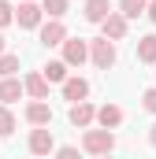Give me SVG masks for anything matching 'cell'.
Masks as SVG:
<instances>
[{
	"mask_svg": "<svg viewBox=\"0 0 156 159\" xmlns=\"http://www.w3.org/2000/svg\"><path fill=\"white\" fill-rule=\"evenodd\" d=\"M82 148L89 152V156H112V148H115V133L112 129H85L82 133Z\"/></svg>",
	"mask_w": 156,
	"mask_h": 159,
	"instance_id": "obj_1",
	"label": "cell"
},
{
	"mask_svg": "<svg viewBox=\"0 0 156 159\" xmlns=\"http://www.w3.org/2000/svg\"><path fill=\"white\" fill-rule=\"evenodd\" d=\"M89 59H93V67H97V70L115 67V41H108V37L89 41Z\"/></svg>",
	"mask_w": 156,
	"mask_h": 159,
	"instance_id": "obj_2",
	"label": "cell"
},
{
	"mask_svg": "<svg viewBox=\"0 0 156 159\" xmlns=\"http://www.w3.org/2000/svg\"><path fill=\"white\" fill-rule=\"evenodd\" d=\"M41 4L34 0H19V7H15V22H19V30H37L41 26Z\"/></svg>",
	"mask_w": 156,
	"mask_h": 159,
	"instance_id": "obj_3",
	"label": "cell"
},
{
	"mask_svg": "<svg viewBox=\"0 0 156 159\" xmlns=\"http://www.w3.org/2000/svg\"><path fill=\"white\" fill-rule=\"evenodd\" d=\"M89 59V41H82V37H67L63 41V63L67 67H82Z\"/></svg>",
	"mask_w": 156,
	"mask_h": 159,
	"instance_id": "obj_4",
	"label": "cell"
},
{
	"mask_svg": "<svg viewBox=\"0 0 156 159\" xmlns=\"http://www.w3.org/2000/svg\"><path fill=\"white\" fill-rule=\"evenodd\" d=\"M67 122H71L75 129H89V126L97 122V107H93L89 100H82V104H71V111H67Z\"/></svg>",
	"mask_w": 156,
	"mask_h": 159,
	"instance_id": "obj_5",
	"label": "cell"
},
{
	"mask_svg": "<svg viewBox=\"0 0 156 159\" xmlns=\"http://www.w3.org/2000/svg\"><path fill=\"white\" fill-rule=\"evenodd\" d=\"M30 152H34V156H48V152H56V137H52L48 126L30 129Z\"/></svg>",
	"mask_w": 156,
	"mask_h": 159,
	"instance_id": "obj_6",
	"label": "cell"
},
{
	"mask_svg": "<svg viewBox=\"0 0 156 159\" xmlns=\"http://www.w3.org/2000/svg\"><path fill=\"white\" fill-rule=\"evenodd\" d=\"M63 41H67L63 19H48V22L41 26V44H45V48H56V44H63Z\"/></svg>",
	"mask_w": 156,
	"mask_h": 159,
	"instance_id": "obj_7",
	"label": "cell"
},
{
	"mask_svg": "<svg viewBox=\"0 0 156 159\" xmlns=\"http://www.w3.org/2000/svg\"><path fill=\"white\" fill-rule=\"evenodd\" d=\"M108 15H112V0H85V4H82V19H85V22H97V26H100Z\"/></svg>",
	"mask_w": 156,
	"mask_h": 159,
	"instance_id": "obj_8",
	"label": "cell"
},
{
	"mask_svg": "<svg viewBox=\"0 0 156 159\" xmlns=\"http://www.w3.org/2000/svg\"><path fill=\"white\" fill-rule=\"evenodd\" d=\"M100 30H104L108 41H123L126 37V15H123V11H112V15L100 22Z\"/></svg>",
	"mask_w": 156,
	"mask_h": 159,
	"instance_id": "obj_9",
	"label": "cell"
},
{
	"mask_svg": "<svg viewBox=\"0 0 156 159\" xmlns=\"http://www.w3.org/2000/svg\"><path fill=\"white\" fill-rule=\"evenodd\" d=\"M26 122H30V126H48V122H52L48 100H30V104H26Z\"/></svg>",
	"mask_w": 156,
	"mask_h": 159,
	"instance_id": "obj_10",
	"label": "cell"
},
{
	"mask_svg": "<svg viewBox=\"0 0 156 159\" xmlns=\"http://www.w3.org/2000/svg\"><path fill=\"white\" fill-rule=\"evenodd\" d=\"M123 107L119 104H104V107H97V122H100V129H119L123 126Z\"/></svg>",
	"mask_w": 156,
	"mask_h": 159,
	"instance_id": "obj_11",
	"label": "cell"
},
{
	"mask_svg": "<svg viewBox=\"0 0 156 159\" xmlns=\"http://www.w3.org/2000/svg\"><path fill=\"white\" fill-rule=\"evenodd\" d=\"M85 96H89V81L85 78H67L63 81V100H71V104H82V100H85Z\"/></svg>",
	"mask_w": 156,
	"mask_h": 159,
	"instance_id": "obj_12",
	"label": "cell"
},
{
	"mask_svg": "<svg viewBox=\"0 0 156 159\" xmlns=\"http://www.w3.org/2000/svg\"><path fill=\"white\" fill-rule=\"evenodd\" d=\"M22 85H26V93H30L34 100H48V78H45L41 70L26 74V78H22Z\"/></svg>",
	"mask_w": 156,
	"mask_h": 159,
	"instance_id": "obj_13",
	"label": "cell"
},
{
	"mask_svg": "<svg viewBox=\"0 0 156 159\" xmlns=\"http://www.w3.org/2000/svg\"><path fill=\"white\" fill-rule=\"evenodd\" d=\"M22 93H26V85L19 78H0V104H15V100H22Z\"/></svg>",
	"mask_w": 156,
	"mask_h": 159,
	"instance_id": "obj_14",
	"label": "cell"
},
{
	"mask_svg": "<svg viewBox=\"0 0 156 159\" xmlns=\"http://www.w3.org/2000/svg\"><path fill=\"white\" fill-rule=\"evenodd\" d=\"M67 70H71V67H67L63 59H48V63L41 67V74L48 78V85H52V81H60V85H63V81H67Z\"/></svg>",
	"mask_w": 156,
	"mask_h": 159,
	"instance_id": "obj_15",
	"label": "cell"
},
{
	"mask_svg": "<svg viewBox=\"0 0 156 159\" xmlns=\"http://www.w3.org/2000/svg\"><path fill=\"white\" fill-rule=\"evenodd\" d=\"M138 59L141 63H156V34L138 37Z\"/></svg>",
	"mask_w": 156,
	"mask_h": 159,
	"instance_id": "obj_16",
	"label": "cell"
},
{
	"mask_svg": "<svg viewBox=\"0 0 156 159\" xmlns=\"http://www.w3.org/2000/svg\"><path fill=\"white\" fill-rule=\"evenodd\" d=\"M119 11H123L126 19H138V15L149 11V0H119Z\"/></svg>",
	"mask_w": 156,
	"mask_h": 159,
	"instance_id": "obj_17",
	"label": "cell"
},
{
	"mask_svg": "<svg viewBox=\"0 0 156 159\" xmlns=\"http://www.w3.org/2000/svg\"><path fill=\"white\" fill-rule=\"evenodd\" d=\"M19 74V56L15 52H4L0 56V78H15Z\"/></svg>",
	"mask_w": 156,
	"mask_h": 159,
	"instance_id": "obj_18",
	"label": "cell"
},
{
	"mask_svg": "<svg viewBox=\"0 0 156 159\" xmlns=\"http://www.w3.org/2000/svg\"><path fill=\"white\" fill-rule=\"evenodd\" d=\"M41 11L48 19H63L67 15V0H41Z\"/></svg>",
	"mask_w": 156,
	"mask_h": 159,
	"instance_id": "obj_19",
	"label": "cell"
},
{
	"mask_svg": "<svg viewBox=\"0 0 156 159\" xmlns=\"http://www.w3.org/2000/svg\"><path fill=\"white\" fill-rule=\"evenodd\" d=\"M11 133H15V115L7 104H0V137H11Z\"/></svg>",
	"mask_w": 156,
	"mask_h": 159,
	"instance_id": "obj_20",
	"label": "cell"
},
{
	"mask_svg": "<svg viewBox=\"0 0 156 159\" xmlns=\"http://www.w3.org/2000/svg\"><path fill=\"white\" fill-rule=\"evenodd\" d=\"M11 22H15V7H11L7 0H0V30H4V26H11Z\"/></svg>",
	"mask_w": 156,
	"mask_h": 159,
	"instance_id": "obj_21",
	"label": "cell"
},
{
	"mask_svg": "<svg viewBox=\"0 0 156 159\" xmlns=\"http://www.w3.org/2000/svg\"><path fill=\"white\" fill-rule=\"evenodd\" d=\"M141 107H145L149 115H156V85H153V89H145V93H141Z\"/></svg>",
	"mask_w": 156,
	"mask_h": 159,
	"instance_id": "obj_22",
	"label": "cell"
},
{
	"mask_svg": "<svg viewBox=\"0 0 156 159\" xmlns=\"http://www.w3.org/2000/svg\"><path fill=\"white\" fill-rule=\"evenodd\" d=\"M56 159H78V148H71V144L67 148H56Z\"/></svg>",
	"mask_w": 156,
	"mask_h": 159,
	"instance_id": "obj_23",
	"label": "cell"
},
{
	"mask_svg": "<svg viewBox=\"0 0 156 159\" xmlns=\"http://www.w3.org/2000/svg\"><path fill=\"white\" fill-rule=\"evenodd\" d=\"M145 15H149V22L156 26V0H149V11H145Z\"/></svg>",
	"mask_w": 156,
	"mask_h": 159,
	"instance_id": "obj_24",
	"label": "cell"
},
{
	"mask_svg": "<svg viewBox=\"0 0 156 159\" xmlns=\"http://www.w3.org/2000/svg\"><path fill=\"white\" fill-rule=\"evenodd\" d=\"M149 144H153V148H156V122H153V126H149Z\"/></svg>",
	"mask_w": 156,
	"mask_h": 159,
	"instance_id": "obj_25",
	"label": "cell"
},
{
	"mask_svg": "<svg viewBox=\"0 0 156 159\" xmlns=\"http://www.w3.org/2000/svg\"><path fill=\"white\" fill-rule=\"evenodd\" d=\"M0 56H4V34H0Z\"/></svg>",
	"mask_w": 156,
	"mask_h": 159,
	"instance_id": "obj_26",
	"label": "cell"
},
{
	"mask_svg": "<svg viewBox=\"0 0 156 159\" xmlns=\"http://www.w3.org/2000/svg\"><path fill=\"white\" fill-rule=\"evenodd\" d=\"M100 159H108V156H100Z\"/></svg>",
	"mask_w": 156,
	"mask_h": 159,
	"instance_id": "obj_27",
	"label": "cell"
}]
</instances>
